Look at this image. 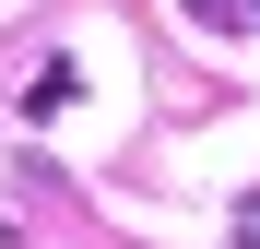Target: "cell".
<instances>
[{"instance_id":"6da1fadb","label":"cell","mask_w":260,"mask_h":249,"mask_svg":"<svg viewBox=\"0 0 260 249\" xmlns=\"http://www.w3.org/2000/svg\"><path fill=\"white\" fill-rule=\"evenodd\" d=\"M71 95H83V71H71V60H36V83H24V107H36V119H59Z\"/></svg>"},{"instance_id":"7a4b0ae2","label":"cell","mask_w":260,"mask_h":249,"mask_svg":"<svg viewBox=\"0 0 260 249\" xmlns=\"http://www.w3.org/2000/svg\"><path fill=\"white\" fill-rule=\"evenodd\" d=\"M178 12H189L201 36H248V24H260V0H178Z\"/></svg>"},{"instance_id":"3957f363","label":"cell","mask_w":260,"mask_h":249,"mask_svg":"<svg viewBox=\"0 0 260 249\" xmlns=\"http://www.w3.org/2000/svg\"><path fill=\"white\" fill-rule=\"evenodd\" d=\"M237 249H260V202H248V214H237Z\"/></svg>"}]
</instances>
